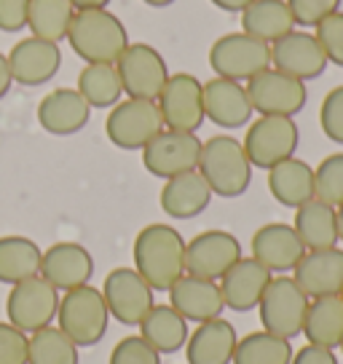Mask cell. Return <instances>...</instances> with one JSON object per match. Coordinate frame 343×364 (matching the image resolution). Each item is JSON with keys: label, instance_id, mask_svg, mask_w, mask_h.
<instances>
[{"label": "cell", "instance_id": "6da1fadb", "mask_svg": "<svg viewBox=\"0 0 343 364\" xmlns=\"http://www.w3.org/2000/svg\"><path fill=\"white\" fill-rule=\"evenodd\" d=\"M183 233L167 223H150L137 233L132 257L134 271L153 287V292H167L185 273Z\"/></svg>", "mask_w": 343, "mask_h": 364}, {"label": "cell", "instance_id": "7a4b0ae2", "mask_svg": "<svg viewBox=\"0 0 343 364\" xmlns=\"http://www.w3.org/2000/svg\"><path fill=\"white\" fill-rule=\"evenodd\" d=\"M65 41L86 65H115L129 46L124 22L107 9L75 11Z\"/></svg>", "mask_w": 343, "mask_h": 364}, {"label": "cell", "instance_id": "3957f363", "mask_svg": "<svg viewBox=\"0 0 343 364\" xmlns=\"http://www.w3.org/2000/svg\"><path fill=\"white\" fill-rule=\"evenodd\" d=\"M252 169L255 166L236 136L215 134L201 142L199 171L215 196H223V198L244 196L252 182Z\"/></svg>", "mask_w": 343, "mask_h": 364}, {"label": "cell", "instance_id": "277c9868", "mask_svg": "<svg viewBox=\"0 0 343 364\" xmlns=\"http://www.w3.org/2000/svg\"><path fill=\"white\" fill-rule=\"evenodd\" d=\"M107 324H110V311L105 306L102 289L83 284L62 292L57 311V327L78 348L97 346L105 338Z\"/></svg>", "mask_w": 343, "mask_h": 364}, {"label": "cell", "instance_id": "5b68a950", "mask_svg": "<svg viewBox=\"0 0 343 364\" xmlns=\"http://www.w3.org/2000/svg\"><path fill=\"white\" fill-rule=\"evenodd\" d=\"M311 297L297 287L292 276H274L268 287H265L263 297L258 303V314H260V324L265 332H274L279 338L292 341L297 335H303V321H306V311H309Z\"/></svg>", "mask_w": 343, "mask_h": 364}, {"label": "cell", "instance_id": "8992f818", "mask_svg": "<svg viewBox=\"0 0 343 364\" xmlns=\"http://www.w3.org/2000/svg\"><path fill=\"white\" fill-rule=\"evenodd\" d=\"M209 68L218 78L244 80L271 68V46L247 33H226L209 48Z\"/></svg>", "mask_w": 343, "mask_h": 364}, {"label": "cell", "instance_id": "52a82bcc", "mask_svg": "<svg viewBox=\"0 0 343 364\" xmlns=\"http://www.w3.org/2000/svg\"><path fill=\"white\" fill-rule=\"evenodd\" d=\"M59 292L54 284H48L46 279L38 273L30 276L24 282L11 284V292L6 297V316L14 327H19L22 332H38L54 324L59 311Z\"/></svg>", "mask_w": 343, "mask_h": 364}, {"label": "cell", "instance_id": "ba28073f", "mask_svg": "<svg viewBox=\"0 0 343 364\" xmlns=\"http://www.w3.org/2000/svg\"><path fill=\"white\" fill-rule=\"evenodd\" d=\"M159 132H164V118L153 100L126 97L110 107L105 121V134L121 150H142Z\"/></svg>", "mask_w": 343, "mask_h": 364}, {"label": "cell", "instance_id": "9c48e42d", "mask_svg": "<svg viewBox=\"0 0 343 364\" xmlns=\"http://www.w3.org/2000/svg\"><path fill=\"white\" fill-rule=\"evenodd\" d=\"M244 150L252 166L258 169H271L279 161L292 159L297 145H300V129H297L295 118L287 115H260L258 121L247 126V136H244Z\"/></svg>", "mask_w": 343, "mask_h": 364}, {"label": "cell", "instance_id": "30bf717a", "mask_svg": "<svg viewBox=\"0 0 343 364\" xmlns=\"http://www.w3.org/2000/svg\"><path fill=\"white\" fill-rule=\"evenodd\" d=\"M118 75H121V86H124L126 97L134 100H159L164 83L169 80V68L167 59L161 57L159 48L150 43H129L126 51L115 62Z\"/></svg>", "mask_w": 343, "mask_h": 364}, {"label": "cell", "instance_id": "8fae6325", "mask_svg": "<svg viewBox=\"0 0 343 364\" xmlns=\"http://www.w3.org/2000/svg\"><path fill=\"white\" fill-rule=\"evenodd\" d=\"M199 156H201V139L196 132L164 129L142 148L145 169L159 180H169L183 171L199 169Z\"/></svg>", "mask_w": 343, "mask_h": 364}, {"label": "cell", "instance_id": "7c38bea8", "mask_svg": "<svg viewBox=\"0 0 343 364\" xmlns=\"http://www.w3.org/2000/svg\"><path fill=\"white\" fill-rule=\"evenodd\" d=\"M247 94H250L252 110L260 115H287L295 118L306 102H309V89L303 80L292 78L287 73L268 68L258 73L255 78L247 80Z\"/></svg>", "mask_w": 343, "mask_h": 364}, {"label": "cell", "instance_id": "4fadbf2b", "mask_svg": "<svg viewBox=\"0 0 343 364\" xmlns=\"http://www.w3.org/2000/svg\"><path fill=\"white\" fill-rule=\"evenodd\" d=\"M102 297L110 316L126 327H139V321L156 306L153 287L134 268H113L107 273L102 282Z\"/></svg>", "mask_w": 343, "mask_h": 364}, {"label": "cell", "instance_id": "5bb4252c", "mask_svg": "<svg viewBox=\"0 0 343 364\" xmlns=\"http://www.w3.org/2000/svg\"><path fill=\"white\" fill-rule=\"evenodd\" d=\"M204 83L191 73H174L161 89L159 105L164 129L174 132H199L204 124V100H201Z\"/></svg>", "mask_w": 343, "mask_h": 364}, {"label": "cell", "instance_id": "9a60e30c", "mask_svg": "<svg viewBox=\"0 0 343 364\" xmlns=\"http://www.w3.org/2000/svg\"><path fill=\"white\" fill-rule=\"evenodd\" d=\"M244 257L241 241L228 230H204L185 244V273L220 282L233 262Z\"/></svg>", "mask_w": 343, "mask_h": 364}, {"label": "cell", "instance_id": "2e32d148", "mask_svg": "<svg viewBox=\"0 0 343 364\" xmlns=\"http://www.w3.org/2000/svg\"><path fill=\"white\" fill-rule=\"evenodd\" d=\"M327 57L311 30H292L271 43V68L297 80H314L327 70Z\"/></svg>", "mask_w": 343, "mask_h": 364}, {"label": "cell", "instance_id": "e0dca14e", "mask_svg": "<svg viewBox=\"0 0 343 364\" xmlns=\"http://www.w3.org/2000/svg\"><path fill=\"white\" fill-rule=\"evenodd\" d=\"M6 59H9L14 83L35 89V86L48 83L59 73V68H62V48H59V43L30 35V38H22L19 43L14 46L11 51L6 54Z\"/></svg>", "mask_w": 343, "mask_h": 364}, {"label": "cell", "instance_id": "ac0fdd59", "mask_svg": "<svg viewBox=\"0 0 343 364\" xmlns=\"http://www.w3.org/2000/svg\"><path fill=\"white\" fill-rule=\"evenodd\" d=\"M41 276L59 292L89 284L94 276V257L78 241H57L41 255Z\"/></svg>", "mask_w": 343, "mask_h": 364}, {"label": "cell", "instance_id": "d6986e66", "mask_svg": "<svg viewBox=\"0 0 343 364\" xmlns=\"http://www.w3.org/2000/svg\"><path fill=\"white\" fill-rule=\"evenodd\" d=\"M201 100H204V118L220 129H241V126L250 124L252 115H255L247 86L239 80L215 75L204 83Z\"/></svg>", "mask_w": 343, "mask_h": 364}, {"label": "cell", "instance_id": "ffe728a7", "mask_svg": "<svg viewBox=\"0 0 343 364\" xmlns=\"http://www.w3.org/2000/svg\"><path fill=\"white\" fill-rule=\"evenodd\" d=\"M252 257L271 273H290L306 255L303 241L297 239L290 223H265L252 233Z\"/></svg>", "mask_w": 343, "mask_h": 364}, {"label": "cell", "instance_id": "44dd1931", "mask_svg": "<svg viewBox=\"0 0 343 364\" xmlns=\"http://www.w3.org/2000/svg\"><path fill=\"white\" fill-rule=\"evenodd\" d=\"M167 292H169V306L183 318L196 321V324L223 316V311H226V303H223V295H220V284L212 282V279L183 273Z\"/></svg>", "mask_w": 343, "mask_h": 364}, {"label": "cell", "instance_id": "7402d4cb", "mask_svg": "<svg viewBox=\"0 0 343 364\" xmlns=\"http://www.w3.org/2000/svg\"><path fill=\"white\" fill-rule=\"evenodd\" d=\"M271 279H274V273L268 271L265 265H260L255 257H241L218 282L223 303H226V308L236 311V314H247L252 308H258Z\"/></svg>", "mask_w": 343, "mask_h": 364}, {"label": "cell", "instance_id": "603a6c76", "mask_svg": "<svg viewBox=\"0 0 343 364\" xmlns=\"http://www.w3.org/2000/svg\"><path fill=\"white\" fill-rule=\"evenodd\" d=\"M292 279L309 297L341 295L343 289V250H309L295 268Z\"/></svg>", "mask_w": 343, "mask_h": 364}, {"label": "cell", "instance_id": "cb8c5ba5", "mask_svg": "<svg viewBox=\"0 0 343 364\" xmlns=\"http://www.w3.org/2000/svg\"><path fill=\"white\" fill-rule=\"evenodd\" d=\"M92 118V107L78 94V89H54L38 105V124L54 136H70L86 129Z\"/></svg>", "mask_w": 343, "mask_h": 364}, {"label": "cell", "instance_id": "d4e9b609", "mask_svg": "<svg viewBox=\"0 0 343 364\" xmlns=\"http://www.w3.org/2000/svg\"><path fill=\"white\" fill-rule=\"evenodd\" d=\"M212 188L206 185L201 171H183L177 177H169L164 182L159 193V204L164 215L172 220H194L204 212L209 201H212Z\"/></svg>", "mask_w": 343, "mask_h": 364}, {"label": "cell", "instance_id": "484cf974", "mask_svg": "<svg viewBox=\"0 0 343 364\" xmlns=\"http://www.w3.org/2000/svg\"><path fill=\"white\" fill-rule=\"evenodd\" d=\"M236 343H239V335L228 318H209L188 335L185 359L188 364H231Z\"/></svg>", "mask_w": 343, "mask_h": 364}, {"label": "cell", "instance_id": "4316f807", "mask_svg": "<svg viewBox=\"0 0 343 364\" xmlns=\"http://www.w3.org/2000/svg\"><path fill=\"white\" fill-rule=\"evenodd\" d=\"M268 191L287 209H297L314 198V169L303 159H285L268 169Z\"/></svg>", "mask_w": 343, "mask_h": 364}, {"label": "cell", "instance_id": "83f0119b", "mask_svg": "<svg viewBox=\"0 0 343 364\" xmlns=\"http://www.w3.org/2000/svg\"><path fill=\"white\" fill-rule=\"evenodd\" d=\"M295 228L297 239L303 241L306 252L309 250H330L338 247V212L335 206L324 204L320 198H311L303 206L295 209Z\"/></svg>", "mask_w": 343, "mask_h": 364}, {"label": "cell", "instance_id": "f1b7e54d", "mask_svg": "<svg viewBox=\"0 0 343 364\" xmlns=\"http://www.w3.org/2000/svg\"><path fill=\"white\" fill-rule=\"evenodd\" d=\"M188 335V318L180 316L172 306H153L148 316L139 321V338L153 346L161 356L183 351Z\"/></svg>", "mask_w": 343, "mask_h": 364}, {"label": "cell", "instance_id": "f546056e", "mask_svg": "<svg viewBox=\"0 0 343 364\" xmlns=\"http://www.w3.org/2000/svg\"><path fill=\"white\" fill-rule=\"evenodd\" d=\"M292 30H295V19L290 14L287 0H252L241 11V33L252 35L268 46Z\"/></svg>", "mask_w": 343, "mask_h": 364}, {"label": "cell", "instance_id": "4dcf8cb0", "mask_svg": "<svg viewBox=\"0 0 343 364\" xmlns=\"http://www.w3.org/2000/svg\"><path fill=\"white\" fill-rule=\"evenodd\" d=\"M303 335L314 346L335 351L343 341V297H311L309 311H306V321H303Z\"/></svg>", "mask_w": 343, "mask_h": 364}, {"label": "cell", "instance_id": "1f68e13d", "mask_svg": "<svg viewBox=\"0 0 343 364\" xmlns=\"http://www.w3.org/2000/svg\"><path fill=\"white\" fill-rule=\"evenodd\" d=\"M43 250L27 236H0V284H16L41 271Z\"/></svg>", "mask_w": 343, "mask_h": 364}, {"label": "cell", "instance_id": "d6a6232c", "mask_svg": "<svg viewBox=\"0 0 343 364\" xmlns=\"http://www.w3.org/2000/svg\"><path fill=\"white\" fill-rule=\"evenodd\" d=\"M75 89L89 102L92 110L94 107L107 110L121 102V97H124V86H121V75H118L115 65H86L78 73Z\"/></svg>", "mask_w": 343, "mask_h": 364}, {"label": "cell", "instance_id": "836d02e7", "mask_svg": "<svg viewBox=\"0 0 343 364\" xmlns=\"http://www.w3.org/2000/svg\"><path fill=\"white\" fill-rule=\"evenodd\" d=\"M73 16H75V6L70 0H30L27 27L35 38L59 43L65 41Z\"/></svg>", "mask_w": 343, "mask_h": 364}, {"label": "cell", "instance_id": "e575fe53", "mask_svg": "<svg viewBox=\"0 0 343 364\" xmlns=\"http://www.w3.org/2000/svg\"><path fill=\"white\" fill-rule=\"evenodd\" d=\"M292 353V341L260 330L239 338L231 364H290Z\"/></svg>", "mask_w": 343, "mask_h": 364}, {"label": "cell", "instance_id": "d590c367", "mask_svg": "<svg viewBox=\"0 0 343 364\" xmlns=\"http://www.w3.org/2000/svg\"><path fill=\"white\" fill-rule=\"evenodd\" d=\"M27 364H80L78 346L59 327L48 324L43 330L30 332Z\"/></svg>", "mask_w": 343, "mask_h": 364}, {"label": "cell", "instance_id": "8d00e7d4", "mask_svg": "<svg viewBox=\"0 0 343 364\" xmlns=\"http://www.w3.org/2000/svg\"><path fill=\"white\" fill-rule=\"evenodd\" d=\"M314 198L330 206L343 204V153H332L314 169Z\"/></svg>", "mask_w": 343, "mask_h": 364}, {"label": "cell", "instance_id": "74e56055", "mask_svg": "<svg viewBox=\"0 0 343 364\" xmlns=\"http://www.w3.org/2000/svg\"><path fill=\"white\" fill-rule=\"evenodd\" d=\"M314 35H317V41H320L327 62H332L335 68H343V11L324 16L314 27Z\"/></svg>", "mask_w": 343, "mask_h": 364}, {"label": "cell", "instance_id": "f35d334b", "mask_svg": "<svg viewBox=\"0 0 343 364\" xmlns=\"http://www.w3.org/2000/svg\"><path fill=\"white\" fill-rule=\"evenodd\" d=\"M107 364H161V353L139 335H126L113 346Z\"/></svg>", "mask_w": 343, "mask_h": 364}, {"label": "cell", "instance_id": "ab89813d", "mask_svg": "<svg viewBox=\"0 0 343 364\" xmlns=\"http://www.w3.org/2000/svg\"><path fill=\"white\" fill-rule=\"evenodd\" d=\"M320 126L327 139L343 145V86H335L324 94L320 107Z\"/></svg>", "mask_w": 343, "mask_h": 364}, {"label": "cell", "instance_id": "60d3db41", "mask_svg": "<svg viewBox=\"0 0 343 364\" xmlns=\"http://www.w3.org/2000/svg\"><path fill=\"white\" fill-rule=\"evenodd\" d=\"M290 14L295 19V27H317V24L330 16V14L341 11V0H287Z\"/></svg>", "mask_w": 343, "mask_h": 364}, {"label": "cell", "instance_id": "b9f144b4", "mask_svg": "<svg viewBox=\"0 0 343 364\" xmlns=\"http://www.w3.org/2000/svg\"><path fill=\"white\" fill-rule=\"evenodd\" d=\"M27 332L11 321H0V364H27Z\"/></svg>", "mask_w": 343, "mask_h": 364}, {"label": "cell", "instance_id": "7bdbcfd3", "mask_svg": "<svg viewBox=\"0 0 343 364\" xmlns=\"http://www.w3.org/2000/svg\"><path fill=\"white\" fill-rule=\"evenodd\" d=\"M30 0H0V30L3 33H19L27 27Z\"/></svg>", "mask_w": 343, "mask_h": 364}, {"label": "cell", "instance_id": "ee69618b", "mask_svg": "<svg viewBox=\"0 0 343 364\" xmlns=\"http://www.w3.org/2000/svg\"><path fill=\"white\" fill-rule=\"evenodd\" d=\"M290 364H338V356H335L332 348H322V346L306 343L300 351L292 353Z\"/></svg>", "mask_w": 343, "mask_h": 364}, {"label": "cell", "instance_id": "f6af8a7d", "mask_svg": "<svg viewBox=\"0 0 343 364\" xmlns=\"http://www.w3.org/2000/svg\"><path fill=\"white\" fill-rule=\"evenodd\" d=\"M11 83H14V78H11V70H9V59L0 51V100L11 91Z\"/></svg>", "mask_w": 343, "mask_h": 364}, {"label": "cell", "instance_id": "bcb514c9", "mask_svg": "<svg viewBox=\"0 0 343 364\" xmlns=\"http://www.w3.org/2000/svg\"><path fill=\"white\" fill-rule=\"evenodd\" d=\"M209 3H215L220 11H233V14H241L247 6H250L252 0H209Z\"/></svg>", "mask_w": 343, "mask_h": 364}, {"label": "cell", "instance_id": "7dc6e473", "mask_svg": "<svg viewBox=\"0 0 343 364\" xmlns=\"http://www.w3.org/2000/svg\"><path fill=\"white\" fill-rule=\"evenodd\" d=\"M75 6V11H86V9H107L110 0H70Z\"/></svg>", "mask_w": 343, "mask_h": 364}, {"label": "cell", "instance_id": "c3c4849f", "mask_svg": "<svg viewBox=\"0 0 343 364\" xmlns=\"http://www.w3.org/2000/svg\"><path fill=\"white\" fill-rule=\"evenodd\" d=\"M142 3H148L150 9H167V6H172L174 0H142Z\"/></svg>", "mask_w": 343, "mask_h": 364}, {"label": "cell", "instance_id": "681fc988", "mask_svg": "<svg viewBox=\"0 0 343 364\" xmlns=\"http://www.w3.org/2000/svg\"><path fill=\"white\" fill-rule=\"evenodd\" d=\"M335 212H338V236H341V241H343V204L335 206Z\"/></svg>", "mask_w": 343, "mask_h": 364}, {"label": "cell", "instance_id": "f907efd6", "mask_svg": "<svg viewBox=\"0 0 343 364\" xmlns=\"http://www.w3.org/2000/svg\"><path fill=\"white\" fill-rule=\"evenodd\" d=\"M338 348H341V353H343V341H341V346H338Z\"/></svg>", "mask_w": 343, "mask_h": 364}, {"label": "cell", "instance_id": "816d5d0a", "mask_svg": "<svg viewBox=\"0 0 343 364\" xmlns=\"http://www.w3.org/2000/svg\"><path fill=\"white\" fill-rule=\"evenodd\" d=\"M341 297H343V289H341Z\"/></svg>", "mask_w": 343, "mask_h": 364}]
</instances>
